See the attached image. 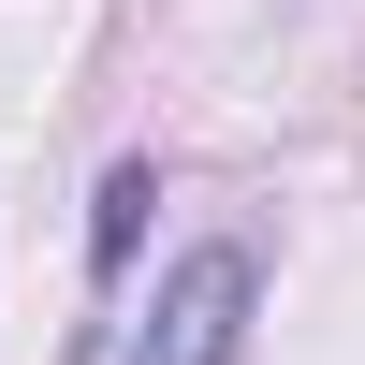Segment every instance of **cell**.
I'll list each match as a JSON object with an SVG mask.
<instances>
[{
    "mask_svg": "<svg viewBox=\"0 0 365 365\" xmlns=\"http://www.w3.org/2000/svg\"><path fill=\"white\" fill-rule=\"evenodd\" d=\"M234 351H249V249H190L146 307L132 365H234Z\"/></svg>",
    "mask_w": 365,
    "mask_h": 365,
    "instance_id": "cell-1",
    "label": "cell"
},
{
    "mask_svg": "<svg viewBox=\"0 0 365 365\" xmlns=\"http://www.w3.org/2000/svg\"><path fill=\"white\" fill-rule=\"evenodd\" d=\"M132 249H146V161H117V175H103V220H88V263L117 278Z\"/></svg>",
    "mask_w": 365,
    "mask_h": 365,
    "instance_id": "cell-2",
    "label": "cell"
}]
</instances>
